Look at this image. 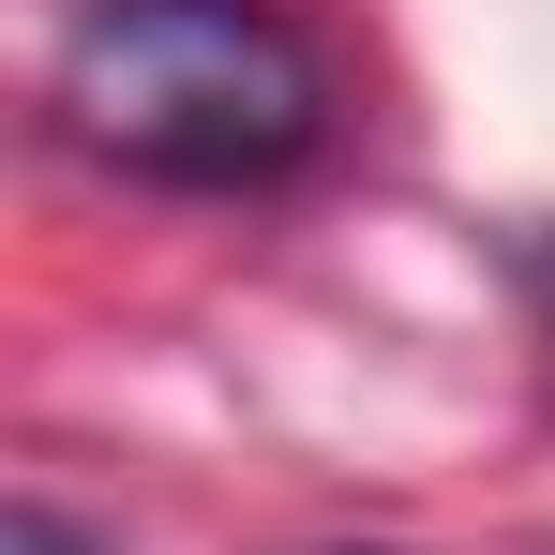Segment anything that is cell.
<instances>
[{
    "instance_id": "cell-1",
    "label": "cell",
    "mask_w": 555,
    "mask_h": 555,
    "mask_svg": "<svg viewBox=\"0 0 555 555\" xmlns=\"http://www.w3.org/2000/svg\"><path fill=\"white\" fill-rule=\"evenodd\" d=\"M61 135L166 195H256L315 166L331 61L285 0H91L61 30Z\"/></svg>"
},
{
    "instance_id": "cell-3",
    "label": "cell",
    "mask_w": 555,
    "mask_h": 555,
    "mask_svg": "<svg viewBox=\"0 0 555 555\" xmlns=\"http://www.w3.org/2000/svg\"><path fill=\"white\" fill-rule=\"evenodd\" d=\"M346 555H361V541H346Z\"/></svg>"
},
{
    "instance_id": "cell-2",
    "label": "cell",
    "mask_w": 555,
    "mask_h": 555,
    "mask_svg": "<svg viewBox=\"0 0 555 555\" xmlns=\"http://www.w3.org/2000/svg\"><path fill=\"white\" fill-rule=\"evenodd\" d=\"M0 555H105V541L76 526V511H46V495H15V511H0Z\"/></svg>"
}]
</instances>
